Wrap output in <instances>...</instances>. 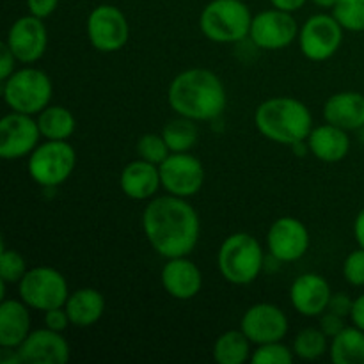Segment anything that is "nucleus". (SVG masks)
Returning <instances> with one entry per match:
<instances>
[{
  "label": "nucleus",
  "instance_id": "obj_32",
  "mask_svg": "<svg viewBox=\"0 0 364 364\" xmlns=\"http://www.w3.org/2000/svg\"><path fill=\"white\" fill-rule=\"evenodd\" d=\"M294 361V350L290 347H287L283 341L258 345L251 355L252 364H291Z\"/></svg>",
  "mask_w": 364,
  "mask_h": 364
},
{
  "label": "nucleus",
  "instance_id": "obj_23",
  "mask_svg": "<svg viewBox=\"0 0 364 364\" xmlns=\"http://www.w3.org/2000/svg\"><path fill=\"white\" fill-rule=\"evenodd\" d=\"M23 301L4 299L0 304V347L18 348L31 334V313Z\"/></svg>",
  "mask_w": 364,
  "mask_h": 364
},
{
  "label": "nucleus",
  "instance_id": "obj_39",
  "mask_svg": "<svg viewBox=\"0 0 364 364\" xmlns=\"http://www.w3.org/2000/svg\"><path fill=\"white\" fill-rule=\"evenodd\" d=\"M0 50H2V53H0V80L4 82V80H7V78H9L14 71H16L18 60L6 43H4L2 48Z\"/></svg>",
  "mask_w": 364,
  "mask_h": 364
},
{
  "label": "nucleus",
  "instance_id": "obj_12",
  "mask_svg": "<svg viewBox=\"0 0 364 364\" xmlns=\"http://www.w3.org/2000/svg\"><path fill=\"white\" fill-rule=\"evenodd\" d=\"M249 38L262 50H283L299 38V25L291 13L274 7L252 16Z\"/></svg>",
  "mask_w": 364,
  "mask_h": 364
},
{
  "label": "nucleus",
  "instance_id": "obj_29",
  "mask_svg": "<svg viewBox=\"0 0 364 364\" xmlns=\"http://www.w3.org/2000/svg\"><path fill=\"white\" fill-rule=\"evenodd\" d=\"M329 347V338L323 334L320 327H306L295 336L291 350H294L295 358L302 359V361H316L327 354Z\"/></svg>",
  "mask_w": 364,
  "mask_h": 364
},
{
  "label": "nucleus",
  "instance_id": "obj_20",
  "mask_svg": "<svg viewBox=\"0 0 364 364\" xmlns=\"http://www.w3.org/2000/svg\"><path fill=\"white\" fill-rule=\"evenodd\" d=\"M119 187L123 194L134 201H149L156 198V192L162 187L159 166L142 159L134 160L121 171Z\"/></svg>",
  "mask_w": 364,
  "mask_h": 364
},
{
  "label": "nucleus",
  "instance_id": "obj_24",
  "mask_svg": "<svg viewBox=\"0 0 364 364\" xmlns=\"http://www.w3.org/2000/svg\"><path fill=\"white\" fill-rule=\"evenodd\" d=\"M64 308L70 315L71 326L85 329L102 320L105 313V297L96 288H78L71 291Z\"/></svg>",
  "mask_w": 364,
  "mask_h": 364
},
{
  "label": "nucleus",
  "instance_id": "obj_26",
  "mask_svg": "<svg viewBox=\"0 0 364 364\" xmlns=\"http://www.w3.org/2000/svg\"><path fill=\"white\" fill-rule=\"evenodd\" d=\"M329 355L334 364H364V331L345 327L331 340Z\"/></svg>",
  "mask_w": 364,
  "mask_h": 364
},
{
  "label": "nucleus",
  "instance_id": "obj_14",
  "mask_svg": "<svg viewBox=\"0 0 364 364\" xmlns=\"http://www.w3.org/2000/svg\"><path fill=\"white\" fill-rule=\"evenodd\" d=\"M311 237L304 223L295 217H279L274 220L267 233L270 256L279 263H294L304 258Z\"/></svg>",
  "mask_w": 364,
  "mask_h": 364
},
{
  "label": "nucleus",
  "instance_id": "obj_19",
  "mask_svg": "<svg viewBox=\"0 0 364 364\" xmlns=\"http://www.w3.org/2000/svg\"><path fill=\"white\" fill-rule=\"evenodd\" d=\"M160 281L167 294L176 301H191L203 288V274L188 256L169 258L160 272Z\"/></svg>",
  "mask_w": 364,
  "mask_h": 364
},
{
  "label": "nucleus",
  "instance_id": "obj_25",
  "mask_svg": "<svg viewBox=\"0 0 364 364\" xmlns=\"http://www.w3.org/2000/svg\"><path fill=\"white\" fill-rule=\"evenodd\" d=\"M38 127L45 141H70L77 128V119L63 105H48L38 114Z\"/></svg>",
  "mask_w": 364,
  "mask_h": 364
},
{
  "label": "nucleus",
  "instance_id": "obj_22",
  "mask_svg": "<svg viewBox=\"0 0 364 364\" xmlns=\"http://www.w3.org/2000/svg\"><path fill=\"white\" fill-rule=\"evenodd\" d=\"M308 146L313 156L326 164H336L341 162L350 151V137L343 128L326 123L313 127L308 137Z\"/></svg>",
  "mask_w": 364,
  "mask_h": 364
},
{
  "label": "nucleus",
  "instance_id": "obj_2",
  "mask_svg": "<svg viewBox=\"0 0 364 364\" xmlns=\"http://www.w3.org/2000/svg\"><path fill=\"white\" fill-rule=\"evenodd\" d=\"M167 102L178 116L192 121H215L228 105L226 87L219 75L206 68H191L171 80Z\"/></svg>",
  "mask_w": 364,
  "mask_h": 364
},
{
  "label": "nucleus",
  "instance_id": "obj_30",
  "mask_svg": "<svg viewBox=\"0 0 364 364\" xmlns=\"http://www.w3.org/2000/svg\"><path fill=\"white\" fill-rule=\"evenodd\" d=\"M333 16L345 31L364 32V0H338Z\"/></svg>",
  "mask_w": 364,
  "mask_h": 364
},
{
  "label": "nucleus",
  "instance_id": "obj_21",
  "mask_svg": "<svg viewBox=\"0 0 364 364\" xmlns=\"http://www.w3.org/2000/svg\"><path fill=\"white\" fill-rule=\"evenodd\" d=\"M326 123L343 130H363L364 128V95L358 91H341L327 98L323 105Z\"/></svg>",
  "mask_w": 364,
  "mask_h": 364
},
{
  "label": "nucleus",
  "instance_id": "obj_3",
  "mask_svg": "<svg viewBox=\"0 0 364 364\" xmlns=\"http://www.w3.org/2000/svg\"><path fill=\"white\" fill-rule=\"evenodd\" d=\"M255 123L263 137L283 146L308 141L313 130L311 110L291 96H276L259 103Z\"/></svg>",
  "mask_w": 364,
  "mask_h": 364
},
{
  "label": "nucleus",
  "instance_id": "obj_31",
  "mask_svg": "<svg viewBox=\"0 0 364 364\" xmlns=\"http://www.w3.org/2000/svg\"><path fill=\"white\" fill-rule=\"evenodd\" d=\"M135 151L139 159L155 164V166H160L171 155V149L162 134H144L137 141Z\"/></svg>",
  "mask_w": 364,
  "mask_h": 364
},
{
  "label": "nucleus",
  "instance_id": "obj_13",
  "mask_svg": "<svg viewBox=\"0 0 364 364\" xmlns=\"http://www.w3.org/2000/svg\"><path fill=\"white\" fill-rule=\"evenodd\" d=\"M41 130L38 119L21 112H13L0 121V156L4 160H18L28 156L39 146Z\"/></svg>",
  "mask_w": 364,
  "mask_h": 364
},
{
  "label": "nucleus",
  "instance_id": "obj_17",
  "mask_svg": "<svg viewBox=\"0 0 364 364\" xmlns=\"http://www.w3.org/2000/svg\"><path fill=\"white\" fill-rule=\"evenodd\" d=\"M20 364H66L71 348L63 333L48 329L31 331L23 343L16 348Z\"/></svg>",
  "mask_w": 364,
  "mask_h": 364
},
{
  "label": "nucleus",
  "instance_id": "obj_7",
  "mask_svg": "<svg viewBox=\"0 0 364 364\" xmlns=\"http://www.w3.org/2000/svg\"><path fill=\"white\" fill-rule=\"evenodd\" d=\"M75 166L77 153L68 141H45L28 155V174L45 188L66 183Z\"/></svg>",
  "mask_w": 364,
  "mask_h": 364
},
{
  "label": "nucleus",
  "instance_id": "obj_18",
  "mask_svg": "<svg viewBox=\"0 0 364 364\" xmlns=\"http://www.w3.org/2000/svg\"><path fill=\"white\" fill-rule=\"evenodd\" d=\"M329 283L323 276L315 272H306L295 277L290 287V302L295 311L302 316H320L327 311L331 301Z\"/></svg>",
  "mask_w": 364,
  "mask_h": 364
},
{
  "label": "nucleus",
  "instance_id": "obj_4",
  "mask_svg": "<svg viewBox=\"0 0 364 364\" xmlns=\"http://www.w3.org/2000/svg\"><path fill=\"white\" fill-rule=\"evenodd\" d=\"M217 267L228 283L247 287L255 283L265 267V255L252 235L233 233L220 244L217 252Z\"/></svg>",
  "mask_w": 364,
  "mask_h": 364
},
{
  "label": "nucleus",
  "instance_id": "obj_34",
  "mask_svg": "<svg viewBox=\"0 0 364 364\" xmlns=\"http://www.w3.org/2000/svg\"><path fill=\"white\" fill-rule=\"evenodd\" d=\"M343 277L350 287H364V249L352 251L343 262Z\"/></svg>",
  "mask_w": 364,
  "mask_h": 364
},
{
  "label": "nucleus",
  "instance_id": "obj_41",
  "mask_svg": "<svg viewBox=\"0 0 364 364\" xmlns=\"http://www.w3.org/2000/svg\"><path fill=\"white\" fill-rule=\"evenodd\" d=\"M270 2H272V6L276 7V9L295 13V11H299L302 6H304L306 0H270Z\"/></svg>",
  "mask_w": 364,
  "mask_h": 364
},
{
  "label": "nucleus",
  "instance_id": "obj_27",
  "mask_svg": "<svg viewBox=\"0 0 364 364\" xmlns=\"http://www.w3.org/2000/svg\"><path fill=\"white\" fill-rule=\"evenodd\" d=\"M251 355V340L242 329L226 331L213 343V359L219 364H244Z\"/></svg>",
  "mask_w": 364,
  "mask_h": 364
},
{
  "label": "nucleus",
  "instance_id": "obj_8",
  "mask_svg": "<svg viewBox=\"0 0 364 364\" xmlns=\"http://www.w3.org/2000/svg\"><path fill=\"white\" fill-rule=\"evenodd\" d=\"M20 299L36 311H48L66 304L70 297L68 281L53 267H34L28 269L23 279L18 283Z\"/></svg>",
  "mask_w": 364,
  "mask_h": 364
},
{
  "label": "nucleus",
  "instance_id": "obj_37",
  "mask_svg": "<svg viewBox=\"0 0 364 364\" xmlns=\"http://www.w3.org/2000/svg\"><path fill=\"white\" fill-rule=\"evenodd\" d=\"M352 306H354V299L348 297L347 294H333L331 295V301L327 309L336 315L345 316V318H350L352 313Z\"/></svg>",
  "mask_w": 364,
  "mask_h": 364
},
{
  "label": "nucleus",
  "instance_id": "obj_40",
  "mask_svg": "<svg viewBox=\"0 0 364 364\" xmlns=\"http://www.w3.org/2000/svg\"><path fill=\"white\" fill-rule=\"evenodd\" d=\"M350 320L355 327L364 331V294L354 299V306H352Z\"/></svg>",
  "mask_w": 364,
  "mask_h": 364
},
{
  "label": "nucleus",
  "instance_id": "obj_11",
  "mask_svg": "<svg viewBox=\"0 0 364 364\" xmlns=\"http://www.w3.org/2000/svg\"><path fill=\"white\" fill-rule=\"evenodd\" d=\"M162 187L167 194L178 198H192L205 183V167L198 156L191 153H171L159 166Z\"/></svg>",
  "mask_w": 364,
  "mask_h": 364
},
{
  "label": "nucleus",
  "instance_id": "obj_1",
  "mask_svg": "<svg viewBox=\"0 0 364 364\" xmlns=\"http://www.w3.org/2000/svg\"><path fill=\"white\" fill-rule=\"evenodd\" d=\"M142 230L156 255L162 258L188 256L201 235V223L194 206L178 196H156L142 212Z\"/></svg>",
  "mask_w": 364,
  "mask_h": 364
},
{
  "label": "nucleus",
  "instance_id": "obj_33",
  "mask_svg": "<svg viewBox=\"0 0 364 364\" xmlns=\"http://www.w3.org/2000/svg\"><path fill=\"white\" fill-rule=\"evenodd\" d=\"M28 267L23 256L14 249H2L0 255V281L6 284H18L27 274Z\"/></svg>",
  "mask_w": 364,
  "mask_h": 364
},
{
  "label": "nucleus",
  "instance_id": "obj_6",
  "mask_svg": "<svg viewBox=\"0 0 364 364\" xmlns=\"http://www.w3.org/2000/svg\"><path fill=\"white\" fill-rule=\"evenodd\" d=\"M4 102L13 112L36 116L50 105L53 84L48 75L38 68H21L4 80Z\"/></svg>",
  "mask_w": 364,
  "mask_h": 364
},
{
  "label": "nucleus",
  "instance_id": "obj_10",
  "mask_svg": "<svg viewBox=\"0 0 364 364\" xmlns=\"http://www.w3.org/2000/svg\"><path fill=\"white\" fill-rule=\"evenodd\" d=\"M87 38L102 53L119 52L130 39V25L123 11L110 4L95 7L87 18Z\"/></svg>",
  "mask_w": 364,
  "mask_h": 364
},
{
  "label": "nucleus",
  "instance_id": "obj_43",
  "mask_svg": "<svg viewBox=\"0 0 364 364\" xmlns=\"http://www.w3.org/2000/svg\"><path fill=\"white\" fill-rule=\"evenodd\" d=\"M311 2L315 4V6L323 7V9H333V7L336 6L338 0H311Z\"/></svg>",
  "mask_w": 364,
  "mask_h": 364
},
{
  "label": "nucleus",
  "instance_id": "obj_35",
  "mask_svg": "<svg viewBox=\"0 0 364 364\" xmlns=\"http://www.w3.org/2000/svg\"><path fill=\"white\" fill-rule=\"evenodd\" d=\"M68 326H71V320L64 306L45 311V327L55 331V333H64Z\"/></svg>",
  "mask_w": 364,
  "mask_h": 364
},
{
  "label": "nucleus",
  "instance_id": "obj_5",
  "mask_svg": "<svg viewBox=\"0 0 364 364\" xmlns=\"http://www.w3.org/2000/svg\"><path fill=\"white\" fill-rule=\"evenodd\" d=\"M252 14L242 0H212L199 16L205 38L220 45L240 43L249 38Z\"/></svg>",
  "mask_w": 364,
  "mask_h": 364
},
{
  "label": "nucleus",
  "instance_id": "obj_38",
  "mask_svg": "<svg viewBox=\"0 0 364 364\" xmlns=\"http://www.w3.org/2000/svg\"><path fill=\"white\" fill-rule=\"evenodd\" d=\"M57 6H59V0H27L28 13L32 16L41 18V20L52 16L55 13Z\"/></svg>",
  "mask_w": 364,
  "mask_h": 364
},
{
  "label": "nucleus",
  "instance_id": "obj_36",
  "mask_svg": "<svg viewBox=\"0 0 364 364\" xmlns=\"http://www.w3.org/2000/svg\"><path fill=\"white\" fill-rule=\"evenodd\" d=\"M345 327H347L345 326V316L336 315V313L329 311V309L320 315V329L323 331V334H326L329 340H333L336 334H340Z\"/></svg>",
  "mask_w": 364,
  "mask_h": 364
},
{
  "label": "nucleus",
  "instance_id": "obj_28",
  "mask_svg": "<svg viewBox=\"0 0 364 364\" xmlns=\"http://www.w3.org/2000/svg\"><path fill=\"white\" fill-rule=\"evenodd\" d=\"M196 123H198V121L178 116L176 119L169 121V123L164 127L162 137L166 139L171 153H187L198 144L199 128Z\"/></svg>",
  "mask_w": 364,
  "mask_h": 364
},
{
  "label": "nucleus",
  "instance_id": "obj_42",
  "mask_svg": "<svg viewBox=\"0 0 364 364\" xmlns=\"http://www.w3.org/2000/svg\"><path fill=\"white\" fill-rule=\"evenodd\" d=\"M354 238L359 247L364 249V208L358 213L354 220Z\"/></svg>",
  "mask_w": 364,
  "mask_h": 364
},
{
  "label": "nucleus",
  "instance_id": "obj_15",
  "mask_svg": "<svg viewBox=\"0 0 364 364\" xmlns=\"http://www.w3.org/2000/svg\"><path fill=\"white\" fill-rule=\"evenodd\" d=\"M240 329L251 343L263 345L272 341H283L288 334L290 323L283 309L270 302H258L244 313Z\"/></svg>",
  "mask_w": 364,
  "mask_h": 364
},
{
  "label": "nucleus",
  "instance_id": "obj_16",
  "mask_svg": "<svg viewBox=\"0 0 364 364\" xmlns=\"http://www.w3.org/2000/svg\"><path fill=\"white\" fill-rule=\"evenodd\" d=\"M6 45L14 53L18 63L31 66L45 55L48 46V31L41 18L27 14L18 18L11 25L7 31Z\"/></svg>",
  "mask_w": 364,
  "mask_h": 364
},
{
  "label": "nucleus",
  "instance_id": "obj_9",
  "mask_svg": "<svg viewBox=\"0 0 364 364\" xmlns=\"http://www.w3.org/2000/svg\"><path fill=\"white\" fill-rule=\"evenodd\" d=\"M345 28L333 14H315L299 31V46L306 59L323 63L336 55L343 43Z\"/></svg>",
  "mask_w": 364,
  "mask_h": 364
}]
</instances>
